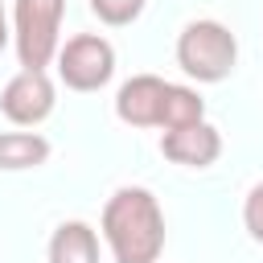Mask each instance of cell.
Masks as SVG:
<instances>
[{
  "label": "cell",
  "instance_id": "cell-1",
  "mask_svg": "<svg viewBox=\"0 0 263 263\" xmlns=\"http://www.w3.org/2000/svg\"><path fill=\"white\" fill-rule=\"evenodd\" d=\"M99 230L115 263H160L164 255V210L144 185H119L103 205Z\"/></svg>",
  "mask_w": 263,
  "mask_h": 263
},
{
  "label": "cell",
  "instance_id": "cell-2",
  "mask_svg": "<svg viewBox=\"0 0 263 263\" xmlns=\"http://www.w3.org/2000/svg\"><path fill=\"white\" fill-rule=\"evenodd\" d=\"M177 66L193 82H222L238 66V37L222 21H189L177 33Z\"/></svg>",
  "mask_w": 263,
  "mask_h": 263
},
{
  "label": "cell",
  "instance_id": "cell-3",
  "mask_svg": "<svg viewBox=\"0 0 263 263\" xmlns=\"http://www.w3.org/2000/svg\"><path fill=\"white\" fill-rule=\"evenodd\" d=\"M66 0H16L12 4V49L25 70H45L62 49Z\"/></svg>",
  "mask_w": 263,
  "mask_h": 263
},
{
  "label": "cell",
  "instance_id": "cell-4",
  "mask_svg": "<svg viewBox=\"0 0 263 263\" xmlns=\"http://www.w3.org/2000/svg\"><path fill=\"white\" fill-rule=\"evenodd\" d=\"M115 74V45L99 33H74L62 41L58 49V78L66 82V90L90 95L103 90Z\"/></svg>",
  "mask_w": 263,
  "mask_h": 263
},
{
  "label": "cell",
  "instance_id": "cell-5",
  "mask_svg": "<svg viewBox=\"0 0 263 263\" xmlns=\"http://www.w3.org/2000/svg\"><path fill=\"white\" fill-rule=\"evenodd\" d=\"M53 107H58V86H53V78L45 74V70H16L8 82H4V90H0V111H4V119L8 123H16V127H37V123H45L49 115H53Z\"/></svg>",
  "mask_w": 263,
  "mask_h": 263
},
{
  "label": "cell",
  "instance_id": "cell-6",
  "mask_svg": "<svg viewBox=\"0 0 263 263\" xmlns=\"http://www.w3.org/2000/svg\"><path fill=\"white\" fill-rule=\"evenodd\" d=\"M168 82L156 74H132L119 95H115V115L127 127H160V107H164Z\"/></svg>",
  "mask_w": 263,
  "mask_h": 263
},
{
  "label": "cell",
  "instance_id": "cell-7",
  "mask_svg": "<svg viewBox=\"0 0 263 263\" xmlns=\"http://www.w3.org/2000/svg\"><path fill=\"white\" fill-rule=\"evenodd\" d=\"M160 152L181 168H210L222 156V132L205 119L189 123V127H173L160 136Z\"/></svg>",
  "mask_w": 263,
  "mask_h": 263
},
{
  "label": "cell",
  "instance_id": "cell-8",
  "mask_svg": "<svg viewBox=\"0 0 263 263\" xmlns=\"http://www.w3.org/2000/svg\"><path fill=\"white\" fill-rule=\"evenodd\" d=\"M49 263H99V234L90 222H62L53 234H49Z\"/></svg>",
  "mask_w": 263,
  "mask_h": 263
},
{
  "label": "cell",
  "instance_id": "cell-9",
  "mask_svg": "<svg viewBox=\"0 0 263 263\" xmlns=\"http://www.w3.org/2000/svg\"><path fill=\"white\" fill-rule=\"evenodd\" d=\"M49 140L41 132H0V173L41 168L49 160Z\"/></svg>",
  "mask_w": 263,
  "mask_h": 263
},
{
  "label": "cell",
  "instance_id": "cell-10",
  "mask_svg": "<svg viewBox=\"0 0 263 263\" xmlns=\"http://www.w3.org/2000/svg\"><path fill=\"white\" fill-rule=\"evenodd\" d=\"M201 119H205V99H201L193 86L168 82V90H164V107H160V132L189 127V123H201Z\"/></svg>",
  "mask_w": 263,
  "mask_h": 263
},
{
  "label": "cell",
  "instance_id": "cell-11",
  "mask_svg": "<svg viewBox=\"0 0 263 263\" xmlns=\"http://www.w3.org/2000/svg\"><path fill=\"white\" fill-rule=\"evenodd\" d=\"M144 4H148V0H90V12H95L103 25H111V29H123V25L140 21Z\"/></svg>",
  "mask_w": 263,
  "mask_h": 263
},
{
  "label": "cell",
  "instance_id": "cell-12",
  "mask_svg": "<svg viewBox=\"0 0 263 263\" xmlns=\"http://www.w3.org/2000/svg\"><path fill=\"white\" fill-rule=\"evenodd\" d=\"M242 226L255 242H263V181H255L242 197Z\"/></svg>",
  "mask_w": 263,
  "mask_h": 263
},
{
  "label": "cell",
  "instance_id": "cell-13",
  "mask_svg": "<svg viewBox=\"0 0 263 263\" xmlns=\"http://www.w3.org/2000/svg\"><path fill=\"white\" fill-rule=\"evenodd\" d=\"M8 41H12V21H8V12H4V4H0V53H4Z\"/></svg>",
  "mask_w": 263,
  "mask_h": 263
}]
</instances>
